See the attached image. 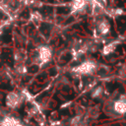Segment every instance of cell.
Here are the masks:
<instances>
[{"label": "cell", "instance_id": "cell-2", "mask_svg": "<svg viewBox=\"0 0 126 126\" xmlns=\"http://www.w3.org/2000/svg\"><path fill=\"white\" fill-rule=\"evenodd\" d=\"M6 103H7V105H9L11 107H17L21 103V97L16 93H10L7 95Z\"/></svg>", "mask_w": 126, "mask_h": 126}, {"label": "cell", "instance_id": "cell-3", "mask_svg": "<svg viewBox=\"0 0 126 126\" xmlns=\"http://www.w3.org/2000/svg\"><path fill=\"white\" fill-rule=\"evenodd\" d=\"M51 58V51L49 48L43 46L39 49L38 51V59L40 60V62L42 63H45L47 61H49Z\"/></svg>", "mask_w": 126, "mask_h": 126}, {"label": "cell", "instance_id": "cell-6", "mask_svg": "<svg viewBox=\"0 0 126 126\" xmlns=\"http://www.w3.org/2000/svg\"><path fill=\"white\" fill-rule=\"evenodd\" d=\"M98 31L100 33L102 34H105L108 32L109 31V24L106 22V21H102L99 25H98Z\"/></svg>", "mask_w": 126, "mask_h": 126}, {"label": "cell", "instance_id": "cell-5", "mask_svg": "<svg viewBox=\"0 0 126 126\" xmlns=\"http://www.w3.org/2000/svg\"><path fill=\"white\" fill-rule=\"evenodd\" d=\"M18 121L12 117H6L1 122V126H17Z\"/></svg>", "mask_w": 126, "mask_h": 126}, {"label": "cell", "instance_id": "cell-8", "mask_svg": "<svg viewBox=\"0 0 126 126\" xmlns=\"http://www.w3.org/2000/svg\"><path fill=\"white\" fill-rule=\"evenodd\" d=\"M115 46H116V43H115V42H114V43H109V44H107V45L103 48V53L108 54V53L112 52V51L115 49Z\"/></svg>", "mask_w": 126, "mask_h": 126}, {"label": "cell", "instance_id": "cell-4", "mask_svg": "<svg viewBox=\"0 0 126 126\" xmlns=\"http://www.w3.org/2000/svg\"><path fill=\"white\" fill-rule=\"evenodd\" d=\"M125 100L124 98H121V99H118L115 101L114 103V109L116 112L120 113V114H123L125 112Z\"/></svg>", "mask_w": 126, "mask_h": 126}, {"label": "cell", "instance_id": "cell-7", "mask_svg": "<svg viewBox=\"0 0 126 126\" xmlns=\"http://www.w3.org/2000/svg\"><path fill=\"white\" fill-rule=\"evenodd\" d=\"M86 5V1L85 0H74L73 2V9L76 10V11H79V10H82Z\"/></svg>", "mask_w": 126, "mask_h": 126}, {"label": "cell", "instance_id": "cell-1", "mask_svg": "<svg viewBox=\"0 0 126 126\" xmlns=\"http://www.w3.org/2000/svg\"><path fill=\"white\" fill-rule=\"evenodd\" d=\"M94 70H95V64L94 62H92V61H86L82 63L80 66H78L77 68H75V71L81 74H90V73H93Z\"/></svg>", "mask_w": 126, "mask_h": 126}]
</instances>
